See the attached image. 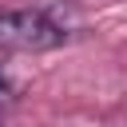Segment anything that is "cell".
Wrapping results in <instances>:
<instances>
[{"instance_id": "2", "label": "cell", "mask_w": 127, "mask_h": 127, "mask_svg": "<svg viewBox=\"0 0 127 127\" xmlns=\"http://www.w3.org/2000/svg\"><path fill=\"white\" fill-rule=\"evenodd\" d=\"M0 127H4V123H0Z\"/></svg>"}, {"instance_id": "1", "label": "cell", "mask_w": 127, "mask_h": 127, "mask_svg": "<svg viewBox=\"0 0 127 127\" xmlns=\"http://www.w3.org/2000/svg\"><path fill=\"white\" fill-rule=\"evenodd\" d=\"M67 40V32L36 8L0 12V52H52Z\"/></svg>"}]
</instances>
